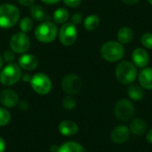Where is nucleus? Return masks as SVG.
I'll use <instances>...</instances> for the list:
<instances>
[{
	"mask_svg": "<svg viewBox=\"0 0 152 152\" xmlns=\"http://www.w3.org/2000/svg\"><path fill=\"white\" fill-rule=\"evenodd\" d=\"M147 123L145 120H143L142 118H134L131 123H130V132L132 134H134V135H143L144 134H146L147 132Z\"/></svg>",
	"mask_w": 152,
	"mask_h": 152,
	"instance_id": "dca6fc26",
	"label": "nucleus"
},
{
	"mask_svg": "<svg viewBox=\"0 0 152 152\" xmlns=\"http://www.w3.org/2000/svg\"><path fill=\"white\" fill-rule=\"evenodd\" d=\"M2 67H3V60H2V58L0 57V70H1V69H2Z\"/></svg>",
	"mask_w": 152,
	"mask_h": 152,
	"instance_id": "4c0bfd02",
	"label": "nucleus"
},
{
	"mask_svg": "<svg viewBox=\"0 0 152 152\" xmlns=\"http://www.w3.org/2000/svg\"><path fill=\"white\" fill-rule=\"evenodd\" d=\"M32 28H33V20L30 18L25 17L21 19V20L20 21V28L23 33L30 31Z\"/></svg>",
	"mask_w": 152,
	"mask_h": 152,
	"instance_id": "b1692460",
	"label": "nucleus"
},
{
	"mask_svg": "<svg viewBox=\"0 0 152 152\" xmlns=\"http://www.w3.org/2000/svg\"><path fill=\"white\" fill-rule=\"evenodd\" d=\"M146 140L148 142L151 143L152 144V129H151L149 132H147L146 134Z\"/></svg>",
	"mask_w": 152,
	"mask_h": 152,
	"instance_id": "473e14b6",
	"label": "nucleus"
},
{
	"mask_svg": "<svg viewBox=\"0 0 152 152\" xmlns=\"http://www.w3.org/2000/svg\"><path fill=\"white\" fill-rule=\"evenodd\" d=\"M125 54V48L118 41H108L101 47L102 57L109 62L120 61Z\"/></svg>",
	"mask_w": 152,
	"mask_h": 152,
	"instance_id": "f03ea898",
	"label": "nucleus"
},
{
	"mask_svg": "<svg viewBox=\"0 0 152 152\" xmlns=\"http://www.w3.org/2000/svg\"><path fill=\"white\" fill-rule=\"evenodd\" d=\"M115 75L121 84L130 85L138 76L137 67L129 61H122L116 66Z\"/></svg>",
	"mask_w": 152,
	"mask_h": 152,
	"instance_id": "f257e3e1",
	"label": "nucleus"
},
{
	"mask_svg": "<svg viewBox=\"0 0 152 152\" xmlns=\"http://www.w3.org/2000/svg\"><path fill=\"white\" fill-rule=\"evenodd\" d=\"M69 17V13L65 8H59L53 12V20L58 24L65 23L68 20Z\"/></svg>",
	"mask_w": 152,
	"mask_h": 152,
	"instance_id": "5701e85b",
	"label": "nucleus"
},
{
	"mask_svg": "<svg viewBox=\"0 0 152 152\" xmlns=\"http://www.w3.org/2000/svg\"><path fill=\"white\" fill-rule=\"evenodd\" d=\"M63 2L67 6L71 8L77 7L81 4V0H63Z\"/></svg>",
	"mask_w": 152,
	"mask_h": 152,
	"instance_id": "c85d7f7f",
	"label": "nucleus"
},
{
	"mask_svg": "<svg viewBox=\"0 0 152 152\" xmlns=\"http://www.w3.org/2000/svg\"><path fill=\"white\" fill-rule=\"evenodd\" d=\"M18 2L22 4V5H25V6H30L33 4L34 3V0H18Z\"/></svg>",
	"mask_w": 152,
	"mask_h": 152,
	"instance_id": "7c9ffc66",
	"label": "nucleus"
},
{
	"mask_svg": "<svg viewBox=\"0 0 152 152\" xmlns=\"http://www.w3.org/2000/svg\"><path fill=\"white\" fill-rule=\"evenodd\" d=\"M30 14L32 18L37 21H42L48 18V15L45 10L40 5H33L30 8Z\"/></svg>",
	"mask_w": 152,
	"mask_h": 152,
	"instance_id": "412c9836",
	"label": "nucleus"
},
{
	"mask_svg": "<svg viewBox=\"0 0 152 152\" xmlns=\"http://www.w3.org/2000/svg\"><path fill=\"white\" fill-rule=\"evenodd\" d=\"M30 84L33 90L39 94H47L52 89L50 78L43 73L35 74L30 79Z\"/></svg>",
	"mask_w": 152,
	"mask_h": 152,
	"instance_id": "0eeeda50",
	"label": "nucleus"
},
{
	"mask_svg": "<svg viewBox=\"0 0 152 152\" xmlns=\"http://www.w3.org/2000/svg\"><path fill=\"white\" fill-rule=\"evenodd\" d=\"M0 102L7 108H13L19 103V96L13 90L4 89L0 93Z\"/></svg>",
	"mask_w": 152,
	"mask_h": 152,
	"instance_id": "ddd939ff",
	"label": "nucleus"
},
{
	"mask_svg": "<svg viewBox=\"0 0 152 152\" xmlns=\"http://www.w3.org/2000/svg\"><path fill=\"white\" fill-rule=\"evenodd\" d=\"M10 46L14 53H23L27 52L30 46L29 37L23 32L16 33L10 40Z\"/></svg>",
	"mask_w": 152,
	"mask_h": 152,
	"instance_id": "9d476101",
	"label": "nucleus"
},
{
	"mask_svg": "<svg viewBox=\"0 0 152 152\" xmlns=\"http://www.w3.org/2000/svg\"><path fill=\"white\" fill-rule=\"evenodd\" d=\"M134 37V32L129 27H122L118 29L117 33L118 41L122 45L129 44Z\"/></svg>",
	"mask_w": 152,
	"mask_h": 152,
	"instance_id": "a211bd4d",
	"label": "nucleus"
},
{
	"mask_svg": "<svg viewBox=\"0 0 152 152\" xmlns=\"http://www.w3.org/2000/svg\"><path fill=\"white\" fill-rule=\"evenodd\" d=\"M60 133L64 136H72L77 134L79 128L78 126L71 120L61 121L58 126Z\"/></svg>",
	"mask_w": 152,
	"mask_h": 152,
	"instance_id": "4468645a",
	"label": "nucleus"
},
{
	"mask_svg": "<svg viewBox=\"0 0 152 152\" xmlns=\"http://www.w3.org/2000/svg\"><path fill=\"white\" fill-rule=\"evenodd\" d=\"M148 1H149V3H150V4L152 5V0H148Z\"/></svg>",
	"mask_w": 152,
	"mask_h": 152,
	"instance_id": "58836bf2",
	"label": "nucleus"
},
{
	"mask_svg": "<svg viewBox=\"0 0 152 152\" xmlns=\"http://www.w3.org/2000/svg\"><path fill=\"white\" fill-rule=\"evenodd\" d=\"M140 86L146 90H152V68H143L138 76Z\"/></svg>",
	"mask_w": 152,
	"mask_h": 152,
	"instance_id": "2eb2a0df",
	"label": "nucleus"
},
{
	"mask_svg": "<svg viewBox=\"0 0 152 152\" xmlns=\"http://www.w3.org/2000/svg\"><path fill=\"white\" fill-rule=\"evenodd\" d=\"M57 152H86L85 148L75 142H68L58 148Z\"/></svg>",
	"mask_w": 152,
	"mask_h": 152,
	"instance_id": "aec40b11",
	"label": "nucleus"
},
{
	"mask_svg": "<svg viewBox=\"0 0 152 152\" xmlns=\"http://www.w3.org/2000/svg\"><path fill=\"white\" fill-rule=\"evenodd\" d=\"M11 120V114L5 109L0 108V126H6Z\"/></svg>",
	"mask_w": 152,
	"mask_h": 152,
	"instance_id": "a878e982",
	"label": "nucleus"
},
{
	"mask_svg": "<svg viewBox=\"0 0 152 152\" xmlns=\"http://www.w3.org/2000/svg\"><path fill=\"white\" fill-rule=\"evenodd\" d=\"M5 151V142L2 137H0V152H4Z\"/></svg>",
	"mask_w": 152,
	"mask_h": 152,
	"instance_id": "72a5a7b5",
	"label": "nucleus"
},
{
	"mask_svg": "<svg viewBox=\"0 0 152 152\" xmlns=\"http://www.w3.org/2000/svg\"><path fill=\"white\" fill-rule=\"evenodd\" d=\"M76 99L72 95H68L62 100V107L67 110H71L76 107Z\"/></svg>",
	"mask_w": 152,
	"mask_h": 152,
	"instance_id": "393cba45",
	"label": "nucleus"
},
{
	"mask_svg": "<svg viewBox=\"0 0 152 152\" xmlns=\"http://www.w3.org/2000/svg\"><path fill=\"white\" fill-rule=\"evenodd\" d=\"M82 19H83V17H82L81 13H79V12H77V13L73 14V16L71 17V20H72V23L74 25H77V24L81 23Z\"/></svg>",
	"mask_w": 152,
	"mask_h": 152,
	"instance_id": "c756f323",
	"label": "nucleus"
},
{
	"mask_svg": "<svg viewBox=\"0 0 152 152\" xmlns=\"http://www.w3.org/2000/svg\"><path fill=\"white\" fill-rule=\"evenodd\" d=\"M23 81H25V82H28V81H30V79H31V77H30V76H28V74H26V75H24L23 76Z\"/></svg>",
	"mask_w": 152,
	"mask_h": 152,
	"instance_id": "e433bc0d",
	"label": "nucleus"
},
{
	"mask_svg": "<svg viewBox=\"0 0 152 152\" xmlns=\"http://www.w3.org/2000/svg\"><path fill=\"white\" fill-rule=\"evenodd\" d=\"M19 65L25 70H33L38 66V60L32 54H24L20 57Z\"/></svg>",
	"mask_w": 152,
	"mask_h": 152,
	"instance_id": "f3484780",
	"label": "nucleus"
},
{
	"mask_svg": "<svg viewBox=\"0 0 152 152\" xmlns=\"http://www.w3.org/2000/svg\"><path fill=\"white\" fill-rule=\"evenodd\" d=\"M59 37L62 45L67 46L72 45L77 37V30L76 25H74L72 22L64 23L60 29Z\"/></svg>",
	"mask_w": 152,
	"mask_h": 152,
	"instance_id": "6e6552de",
	"label": "nucleus"
},
{
	"mask_svg": "<svg viewBox=\"0 0 152 152\" xmlns=\"http://www.w3.org/2000/svg\"><path fill=\"white\" fill-rule=\"evenodd\" d=\"M133 63L139 68H145L150 61L149 53L142 47L135 48L132 53Z\"/></svg>",
	"mask_w": 152,
	"mask_h": 152,
	"instance_id": "f8f14e48",
	"label": "nucleus"
},
{
	"mask_svg": "<svg viewBox=\"0 0 152 152\" xmlns=\"http://www.w3.org/2000/svg\"><path fill=\"white\" fill-rule=\"evenodd\" d=\"M14 52L13 51H10V50H7L4 53V59L5 60V61L7 62H10L12 63L13 61H14Z\"/></svg>",
	"mask_w": 152,
	"mask_h": 152,
	"instance_id": "cd10ccee",
	"label": "nucleus"
},
{
	"mask_svg": "<svg viewBox=\"0 0 152 152\" xmlns=\"http://www.w3.org/2000/svg\"><path fill=\"white\" fill-rule=\"evenodd\" d=\"M42 2L47 4H57L59 3L61 0H41Z\"/></svg>",
	"mask_w": 152,
	"mask_h": 152,
	"instance_id": "c9c22d12",
	"label": "nucleus"
},
{
	"mask_svg": "<svg viewBox=\"0 0 152 152\" xmlns=\"http://www.w3.org/2000/svg\"><path fill=\"white\" fill-rule=\"evenodd\" d=\"M130 133H131L130 129L126 126H124V125L118 126L112 130L110 134L111 141L118 144L125 143L126 142L128 141L130 137Z\"/></svg>",
	"mask_w": 152,
	"mask_h": 152,
	"instance_id": "9b49d317",
	"label": "nucleus"
},
{
	"mask_svg": "<svg viewBox=\"0 0 152 152\" xmlns=\"http://www.w3.org/2000/svg\"><path fill=\"white\" fill-rule=\"evenodd\" d=\"M127 94L130 99H132L133 101L138 102L143 99L144 97V91L143 88L141 86L138 85H131L129 86L128 89H127Z\"/></svg>",
	"mask_w": 152,
	"mask_h": 152,
	"instance_id": "6ab92c4d",
	"label": "nucleus"
},
{
	"mask_svg": "<svg viewBox=\"0 0 152 152\" xmlns=\"http://www.w3.org/2000/svg\"><path fill=\"white\" fill-rule=\"evenodd\" d=\"M140 0H122L123 3L126 4H135L139 2Z\"/></svg>",
	"mask_w": 152,
	"mask_h": 152,
	"instance_id": "f704fd0d",
	"label": "nucleus"
},
{
	"mask_svg": "<svg viewBox=\"0 0 152 152\" xmlns=\"http://www.w3.org/2000/svg\"><path fill=\"white\" fill-rule=\"evenodd\" d=\"M135 114L134 104L127 99H121L117 102L114 107V115L121 122L130 121Z\"/></svg>",
	"mask_w": 152,
	"mask_h": 152,
	"instance_id": "20e7f679",
	"label": "nucleus"
},
{
	"mask_svg": "<svg viewBox=\"0 0 152 152\" xmlns=\"http://www.w3.org/2000/svg\"><path fill=\"white\" fill-rule=\"evenodd\" d=\"M61 87L67 94L74 95L80 92L82 88V81L78 76L75 74H69L63 77L61 81Z\"/></svg>",
	"mask_w": 152,
	"mask_h": 152,
	"instance_id": "1a4fd4ad",
	"label": "nucleus"
},
{
	"mask_svg": "<svg viewBox=\"0 0 152 152\" xmlns=\"http://www.w3.org/2000/svg\"><path fill=\"white\" fill-rule=\"evenodd\" d=\"M141 42H142V45L145 48L152 49V33H150V32L144 33L142 36Z\"/></svg>",
	"mask_w": 152,
	"mask_h": 152,
	"instance_id": "bb28decb",
	"label": "nucleus"
},
{
	"mask_svg": "<svg viewBox=\"0 0 152 152\" xmlns=\"http://www.w3.org/2000/svg\"><path fill=\"white\" fill-rule=\"evenodd\" d=\"M18 104L20 105V108L21 110H27L28 107V102H27L26 101H22V102H19Z\"/></svg>",
	"mask_w": 152,
	"mask_h": 152,
	"instance_id": "2f4dec72",
	"label": "nucleus"
},
{
	"mask_svg": "<svg viewBox=\"0 0 152 152\" xmlns=\"http://www.w3.org/2000/svg\"><path fill=\"white\" fill-rule=\"evenodd\" d=\"M21 77L20 67L15 63H9L0 73V82L4 86H12L16 84Z\"/></svg>",
	"mask_w": 152,
	"mask_h": 152,
	"instance_id": "423d86ee",
	"label": "nucleus"
},
{
	"mask_svg": "<svg viewBox=\"0 0 152 152\" xmlns=\"http://www.w3.org/2000/svg\"><path fill=\"white\" fill-rule=\"evenodd\" d=\"M20 18L19 9L11 4H4L0 5V27L9 28L14 26Z\"/></svg>",
	"mask_w": 152,
	"mask_h": 152,
	"instance_id": "7ed1b4c3",
	"label": "nucleus"
},
{
	"mask_svg": "<svg viewBox=\"0 0 152 152\" xmlns=\"http://www.w3.org/2000/svg\"><path fill=\"white\" fill-rule=\"evenodd\" d=\"M99 24H100V18L96 14H92L87 16L84 21V27L88 31L95 30L98 28Z\"/></svg>",
	"mask_w": 152,
	"mask_h": 152,
	"instance_id": "4be33fe9",
	"label": "nucleus"
},
{
	"mask_svg": "<svg viewBox=\"0 0 152 152\" xmlns=\"http://www.w3.org/2000/svg\"><path fill=\"white\" fill-rule=\"evenodd\" d=\"M57 36V28L55 24L45 21L38 25L35 30L36 38L42 43H50L55 39Z\"/></svg>",
	"mask_w": 152,
	"mask_h": 152,
	"instance_id": "39448f33",
	"label": "nucleus"
}]
</instances>
